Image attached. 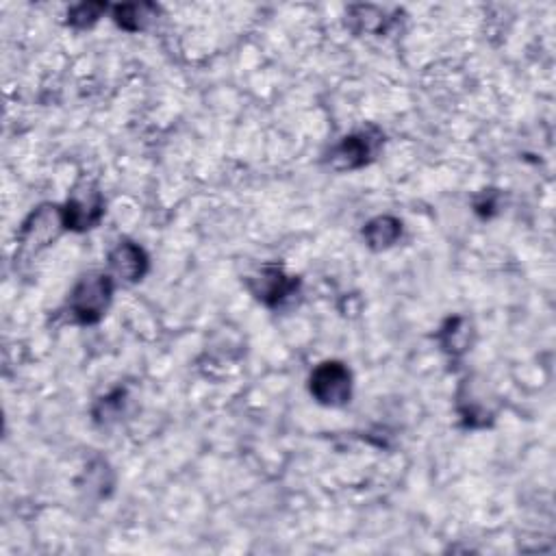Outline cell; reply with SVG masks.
I'll return each mask as SVG.
<instances>
[{
	"instance_id": "obj_1",
	"label": "cell",
	"mask_w": 556,
	"mask_h": 556,
	"mask_svg": "<svg viewBox=\"0 0 556 556\" xmlns=\"http://www.w3.org/2000/svg\"><path fill=\"white\" fill-rule=\"evenodd\" d=\"M111 296H113L111 276L100 272L83 276L68 298V311L72 315V320L79 324L100 322L111 305Z\"/></svg>"
},
{
	"instance_id": "obj_2",
	"label": "cell",
	"mask_w": 556,
	"mask_h": 556,
	"mask_svg": "<svg viewBox=\"0 0 556 556\" xmlns=\"http://www.w3.org/2000/svg\"><path fill=\"white\" fill-rule=\"evenodd\" d=\"M383 146V133L368 126L359 133H352L341 139V142L331 150L328 163L337 172H352L359 170L378 155V150Z\"/></svg>"
},
{
	"instance_id": "obj_3",
	"label": "cell",
	"mask_w": 556,
	"mask_h": 556,
	"mask_svg": "<svg viewBox=\"0 0 556 556\" xmlns=\"http://www.w3.org/2000/svg\"><path fill=\"white\" fill-rule=\"evenodd\" d=\"M309 387L324 407H344L352 396V374L341 361H326L313 370Z\"/></svg>"
},
{
	"instance_id": "obj_4",
	"label": "cell",
	"mask_w": 556,
	"mask_h": 556,
	"mask_svg": "<svg viewBox=\"0 0 556 556\" xmlns=\"http://www.w3.org/2000/svg\"><path fill=\"white\" fill-rule=\"evenodd\" d=\"M61 229H66V222H63V211L59 207L44 205L33 211L20 231V257L37 255L53 242Z\"/></svg>"
},
{
	"instance_id": "obj_5",
	"label": "cell",
	"mask_w": 556,
	"mask_h": 556,
	"mask_svg": "<svg viewBox=\"0 0 556 556\" xmlns=\"http://www.w3.org/2000/svg\"><path fill=\"white\" fill-rule=\"evenodd\" d=\"M63 211V222L70 231H90L105 216V200L94 185L79 187L68 198Z\"/></svg>"
},
{
	"instance_id": "obj_6",
	"label": "cell",
	"mask_w": 556,
	"mask_h": 556,
	"mask_svg": "<svg viewBox=\"0 0 556 556\" xmlns=\"http://www.w3.org/2000/svg\"><path fill=\"white\" fill-rule=\"evenodd\" d=\"M250 292L268 307H278L298 289V278L287 276L281 268L268 265L248 281Z\"/></svg>"
},
{
	"instance_id": "obj_7",
	"label": "cell",
	"mask_w": 556,
	"mask_h": 556,
	"mask_svg": "<svg viewBox=\"0 0 556 556\" xmlns=\"http://www.w3.org/2000/svg\"><path fill=\"white\" fill-rule=\"evenodd\" d=\"M109 268L124 283L142 281L148 272V257L137 244L120 242L109 255Z\"/></svg>"
},
{
	"instance_id": "obj_8",
	"label": "cell",
	"mask_w": 556,
	"mask_h": 556,
	"mask_svg": "<svg viewBox=\"0 0 556 556\" xmlns=\"http://www.w3.org/2000/svg\"><path fill=\"white\" fill-rule=\"evenodd\" d=\"M402 235V222L398 218L391 216H381L368 222V226L363 229L365 242L372 250H385L389 246H394Z\"/></svg>"
},
{
	"instance_id": "obj_9",
	"label": "cell",
	"mask_w": 556,
	"mask_h": 556,
	"mask_svg": "<svg viewBox=\"0 0 556 556\" xmlns=\"http://www.w3.org/2000/svg\"><path fill=\"white\" fill-rule=\"evenodd\" d=\"M113 18L126 31H142L146 24L157 18V7L148 3L139 5H118L113 9Z\"/></svg>"
},
{
	"instance_id": "obj_10",
	"label": "cell",
	"mask_w": 556,
	"mask_h": 556,
	"mask_svg": "<svg viewBox=\"0 0 556 556\" xmlns=\"http://www.w3.org/2000/svg\"><path fill=\"white\" fill-rule=\"evenodd\" d=\"M387 16L385 11L376 9V7H352L350 9V22L352 29L355 31H374V33H381L385 31V24H387Z\"/></svg>"
},
{
	"instance_id": "obj_11",
	"label": "cell",
	"mask_w": 556,
	"mask_h": 556,
	"mask_svg": "<svg viewBox=\"0 0 556 556\" xmlns=\"http://www.w3.org/2000/svg\"><path fill=\"white\" fill-rule=\"evenodd\" d=\"M467 339H470V326L461 318H454L441 328V344H444L448 352H454V355L467 350Z\"/></svg>"
},
{
	"instance_id": "obj_12",
	"label": "cell",
	"mask_w": 556,
	"mask_h": 556,
	"mask_svg": "<svg viewBox=\"0 0 556 556\" xmlns=\"http://www.w3.org/2000/svg\"><path fill=\"white\" fill-rule=\"evenodd\" d=\"M105 11H107V5H103V3H83L79 7L70 9L68 22L74 29H87V27H92L94 22H98V18L103 16Z\"/></svg>"
},
{
	"instance_id": "obj_13",
	"label": "cell",
	"mask_w": 556,
	"mask_h": 556,
	"mask_svg": "<svg viewBox=\"0 0 556 556\" xmlns=\"http://www.w3.org/2000/svg\"><path fill=\"white\" fill-rule=\"evenodd\" d=\"M122 404H124V391L120 389V391H116V394H111V396H107V398L98 402V407L94 411L96 420L98 422L113 420V417H116L122 411Z\"/></svg>"
}]
</instances>
